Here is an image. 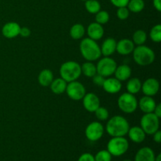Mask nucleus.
<instances>
[{
  "instance_id": "1",
  "label": "nucleus",
  "mask_w": 161,
  "mask_h": 161,
  "mask_svg": "<svg viewBox=\"0 0 161 161\" xmlns=\"http://www.w3.org/2000/svg\"><path fill=\"white\" fill-rule=\"evenodd\" d=\"M130 124L121 116H113L108 119L105 126V130L112 137H124L127 135Z\"/></svg>"
},
{
  "instance_id": "2",
  "label": "nucleus",
  "mask_w": 161,
  "mask_h": 161,
  "mask_svg": "<svg viewBox=\"0 0 161 161\" xmlns=\"http://www.w3.org/2000/svg\"><path fill=\"white\" fill-rule=\"evenodd\" d=\"M80 50L82 56L88 61H94L102 56L101 48L95 40L85 38L80 44Z\"/></svg>"
},
{
  "instance_id": "3",
  "label": "nucleus",
  "mask_w": 161,
  "mask_h": 161,
  "mask_svg": "<svg viewBox=\"0 0 161 161\" xmlns=\"http://www.w3.org/2000/svg\"><path fill=\"white\" fill-rule=\"evenodd\" d=\"M81 74V65L76 61H66L63 63L60 68L61 78L67 83L77 80Z\"/></svg>"
},
{
  "instance_id": "4",
  "label": "nucleus",
  "mask_w": 161,
  "mask_h": 161,
  "mask_svg": "<svg viewBox=\"0 0 161 161\" xmlns=\"http://www.w3.org/2000/svg\"><path fill=\"white\" fill-rule=\"evenodd\" d=\"M133 58L136 64L141 66H147L155 60V53L149 47L145 45L138 46L133 50Z\"/></svg>"
},
{
  "instance_id": "5",
  "label": "nucleus",
  "mask_w": 161,
  "mask_h": 161,
  "mask_svg": "<svg viewBox=\"0 0 161 161\" xmlns=\"http://www.w3.org/2000/svg\"><path fill=\"white\" fill-rule=\"evenodd\" d=\"M129 142L124 137H113L107 144V150L113 157H120L127 153Z\"/></svg>"
},
{
  "instance_id": "6",
  "label": "nucleus",
  "mask_w": 161,
  "mask_h": 161,
  "mask_svg": "<svg viewBox=\"0 0 161 161\" xmlns=\"http://www.w3.org/2000/svg\"><path fill=\"white\" fill-rule=\"evenodd\" d=\"M119 108L124 113L130 114L135 113L138 108V101L135 94L130 93H124L119 97L117 101Z\"/></svg>"
},
{
  "instance_id": "7",
  "label": "nucleus",
  "mask_w": 161,
  "mask_h": 161,
  "mask_svg": "<svg viewBox=\"0 0 161 161\" xmlns=\"http://www.w3.org/2000/svg\"><path fill=\"white\" fill-rule=\"evenodd\" d=\"M141 127L146 135H153L160 127V118L157 117L153 113H145L140 120Z\"/></svg>"
},
{
  "instance_id": "8",
  "label": "nucleus",
  "mask_w": 161,
  "mask_h": 161,
  "mask_svg": "<svg viewBox=\"0 0 161 161\" xmlns=\"http://www.w3.org/2000/svg\"><path fill=\"white\" fill-rule=\"evenodd\" d=\"M117 67V64L110 57H105L97 62L96 65L97 73L100 74L104 77H109L113 75Z\"/></svg>"
},
{
  "instance_id": "9",
  "label": "nucleus",
  "mask_w": 161,
  "mask_h": 161,
  "mask_svg": "<svg viewBox=\"0 0 161 161\" xmlns=\"http://www.w3.org/2000/svg\"><path fill=\"white\" fill-rule=\"evenodd\" d=\"M65 92L72 100L80 101L86 94V88L81 83L75 80L68 83Z\"/></svg>"
},
{
  "instance_id": "10",
  "label": "nucleus",
  "mask_w": 161,
  "mask_h": 161,
  "mask_svg": "<svg viewBox=\"0 0 161 161\" xmlns=\"http://www.w3.org/2000/svg\"><path fill=\"white\" fill-rule=\"evenodd\" d=\"M105 132L104 126L101 123L94 121L87 125L85 130L86 138L91 142H97L102 138Z\"/></svg>"
},
{
  "instance_id": "11",
  "label": "nucleus",
  "mask_w": 161,
  "mask_h": 161,
  "mask_svg": "<svg viewBox=\"0 0 161 161\" xmlns=\"http://www.w3.org/2000/svg\"><path fill=\"white\" fill-rule=\"evenodd\" d=\"M142 91L146 96L156 95L160 90V83L155 78H149L142 83Z\"/></svg>"
},
{
  "instance_id": "12",
  "label": "nucleus",
  "mask_w": 161,
  "mask_h": 161,
  "mask_svg": "<svg viewBox=\"0 0 161 161\" xmlns=\"http://www.w3.org/2000/svg\"><path fill=\"white\" fill-rule=\"evenodd\" d=\"M82 100L84 108L90 113H94V111L100 106V99L94 93L86 94Z\"/></svg>"
},
{
  "instance_id": "13",
  "label": "nucleus",
  "mask_w": 161,
  "mask_h": 161,
  "mask_svg": "<svg viewBox=\"0 0 161 161\" xmlns=\"http://www.w3.org/2000/svg\"><path fill=\"white\" fill-rule=\"evenodd\" d=\"M20 28L21 27L17 22H8L3 25L2 28V34L6 39H14L20 35Z\"/></svg>"
},
{
  "instance_id": "14",
  "label": "nucleus",
  "mask_w": 161,
  "mask_h": 161,
  "mask_svg": "<svg viewBox=\"0 0 161 161\" xmlns=\"http://www.w3.org/2000/svg\"><path fill=\"white\" fill-rule=\"evenodd\" d=\"M86 32H87L90 39L96 41L99 40L103 37L104 34H105V30H104L102 25H100L97 22H93L88 25Z\"/></svg>"
},
{
  "instance_id": "15",
  "label": "nucleus",
  "mask_w": 161,
  "mask_h": 161,
  "mask_svg": "<svg viewBox=\"0 0 161 161\" xmlns=\"http://www.w3.org/2000/svg\"><path fill=\"white\" fill-rule=\"evenodd\" d=\"M102 87L108 94H114L120 91L122 83L116 78H108L105 80Z\"/></svg>"
},
{
  "instance_id": "16",
  "label": "nucleus",
  "mask_w": 161,
  "mask_h": 161,
  "mask_svg": "<svg viewBox=\"0 0 161 161\" xmlns=\"http://www.w3.org/2000/svg\"><path fill=\"white\" fill-rule=\"evenodd\" d=\"M135 44L133 41L128 39H123L116 42V51L121 55H128L133 52Z\"/></svg>"
},
{
  "instance_id": "17",
  "label": "nucleus",
  "mask_w": 161,
  "mask_h": 161,
  "mask_svg": "<svg viewBox=\"0 0 161 161\" xmlns=\"http://www.w3.org/2000/svg\"><path fill=\"white\" fill-rule=\"evenodd\" d=\"M156 105H157V103L155 100L149 96L145 95L138 102V107H139L140 109L144 113H153Z\"/></svg>"
},
{
  "instance_id": "18",
  "label": "nucleus",
  "mask_w": 161,
  "mask_h": 161,
  "mask_svg": "<svg viewBox=\"0 0 161 161\" xmlns=\"http://www.w3.org/2000/svg\"><path fill=\"white\" fill-rule=\"evenodd\" d=\"M116 41L113 38H107L103 42H102L101 48V53L102 55L105 57H110L112 54L116 52Z\"/></svg>"
},
{
  "instance_id": "19",
  "label": "nucleus",
  "mask_w": 161,
  "mask_h": 161,
  "mask_svg": "<svg viewBox=\"0 0 161 161\" xmlns=\"http://www.w3.org/2000/svg\"><path fill=\"white\" fill-rule=\"evenodd\" d=\"M155 153L149 147H142L137 152L135 161H155Z\"/></svg>"
},
{
  "instance_id": "20",
  "label": "nucleus",
  "mask_w": 161,
  "mask_h": 161,
  "mask_svg": "<svg viewBox=\"0 0 161 161\" xmlns=\"http://www.w3.org/2000/svg\"><path fill=\"white\" fill-rule=\"evenodd\" d=\"M127 135L133 142L141 143L146 138V134L141 127H132L129 128Z\"/></svg>"
},
{
  "instance_id": "21",
  "label": "nucleus",
  "mask_w": 161,
  "mask_h": 161,
  "mask_svg": "<svg viewBox=\"0 0 161 161\" xmlns=\"http://www.w3.org/2000/svg\"><path fill=\"white\" fill-rule=\"evenodd\" d=\"M115 78L117 79L120 82L126 81L129 80L131 75V69L127 64H121L117 66L114 72Z\"/></svg>"
},
{
  "instance_id": "22",
  "label": "nucleus",
  "mask_w": 161,
  "mask_h": 161,
  "mask_svg": "<svg viewBox=\"0 0 161 161\" xmlns=\"http://www.w3.org/2000/svg\"><path fill=\"white\" fill-rule=\"evenodd\" d=\"M68 83L64 81L62 78L53 79L52 83H50V87L52 92L55 94H61L65 92Z\"/></svg>"
},
{
  "instance_id": "23",
  "label": "nucleus",
  "mask_w": 161,
  "mask_h": 161,
  "mask_svg": "<svg viewBox=\"0 0 161 161\" xmlns=\"http://www.w3.org/2000/svg\"><path fill=\"white\" fill-rule=\"evenodd\" d=\"M53 80V72L50 69H43L41 71L38 76V81L42 86H50V83Z\"/></svg>"
},
{
  "instance_id": "24",
  "label": "nucleus",
  "mask_w": 161,
  "mask_h": 161,
  "mask_svg": "<svg viewBox=\"0 0 161 161\" xmlns=\"http://www.w3.org/2000/svg\"><path fill=\"white\" fill-rule=\"evenodd\" d=\"M85 32H86V30L82 24H75L71 27L70 31H69L71 37L75 40L83 38Z\"/></svg>"
},
{
  "instance_id": "25",
  "label": "nucleus",
  "mask_w": 161,
  "mask_h": 161,
  "mask_svg": "<svg viewBox=\"0 0 161 161\" xmlns=\"http://www.w3.org/2000/svg\"><path fill=\"white\" fill-rule=\"evenodd\" d=\"M142 82L138 78H131L127 81V91L132 94H136L141 91Z\"/></svg>"
},
{
  "instance_id": "26",
  "label": "nucleus",
  "mask_w": 161,
  "mask_h": 161,
  "mask_svg": "<svg viewBox=\"0 0 161 161\" xmlns=\"http://www.w3.org/2000/svg\"><path fill=\"white\" fill-rule=\"evenodd\" d=\"M81 73L88 78H92L97 74L96 66L91 61H86L81 65Z\"/></svg>"
},
{
  "instance_id": "27",
  "label": "nucleus",
  "mask_w": 161,
  "mask_h": 161,
  "mask_svg": "<svg viewBox=\"0 0 161 161\" xmlns=\"http://www.w3.org/2000/svg\"><path fill=\"white\" fill-rule=\"evenodd\" d=\"M127 7L129 11L132 13H140L144 9V0H130Z\"/></svg>"
},
{
  "instance_id": "28",
  "label": "nucleus",
  "mask_w": 161,
  "mask_h": 161,
  "mask_svg": "<svg viewBox=\"0 0 161 161\" xmlns=\"http://www.w3.org/2000/svg\"><path fill=\"white\" fill-rule=\"evenodd\" d=\"M147 39V34L143 30H137L133 34V42L135 45L141 46L144 45Z\"/></svg>"
},
{
  "instance_id": "29",
  "label": "nucleus",
  "mask_w": 161,
  "mask_h": 161,
  "mask_svg": "<svg viewBox=\"0 0 161 161\" xmlns=\"http://www.w3.org/2000/svg\"><path fill=\"white\" fill-rule=\"evenodd\" d=\"M85 8L90 14H96L101 10V3L97 0H86L85 1Z\"/></svg>"
},
{
  "instance_id": "30",
  "label": "nucleus",
  "mask_w": 161,
  "mask_h": 161,
  "mask_svg": "<svg viewBox=\"0 0 161 161\" xmlns=\"http://www.w3.org/2000/svg\"><path fill=\"white\" fill-rule=\"evenodd\" d=\"M149 37L153 42H160L161 41V25H157L152 28L149 32Z\"/></svg>"
},
{
  "instance_id": "31",
  "label": "nucleus",
  "mask_w": 161,
  "mask_h": 161,
  "mask_svg": "<svg viewBox=\"0 0 161 161\" xmlns=\"http://www.w3.org/2000/svg\"><path fill=\"white\" fill-rule=\"evenodd\" d=\"M109 20V14L105 10H100L95 14V22L100 25H105Z\"/></svg>"
},
{
  "instance_id": "32",
  "label": "nucleus",
  "mask_w": 161,
  "mask_h": 161,
  "mask_svg": "<svg viewBox=\"0 0 161 161\" xmlns=\"http://www.w3.org/2000/svg\"><path fill=\"white\" fill-rule=\"evenodd\" d=\"M113 156L109 153L108 150H100L94 156V160L95 161H112Z\"/></svg>"
},
{
  "instance_id": "33",
  "label": "nucleus",
  "mask_w": 161,
  "mask_h": 161,
  "mask_svg": "<svg viewBox=\"0 0 161 161\" xmlns=\"http://www.w3.org/2000/svg\"><path fill=\"white\" fill-rule=\"evenodd\" d=\"M94 113H95V116L99 120L105 121L107 120L109 116V113H108V111L107 108H104V107L99 106L97 109L94 111Z\"/></svg>"
},
{
  "instance_id": "34",
  "label": "nucleus",
  "mask_w": 161,
  "mask_h": 161,
  "mask_svg": "<svg viewBox=\"0 0 161 161\" xmlns=\"http://www.w3.org/2000/svg\"><path fill=\"white\" fill-rule=\"evenodd\" d=\"M116 15H117L118 18H119V20H125L129 17L130 11H129L128 8H127V6H125V7H119L117 9Z\"/></svg>"
},
{
  "instance_id": "35",
  "label": "nucleus",
  "mask_w": 161,
  "mask_h": 161,
  "mask_svg": "<svg viewBox=\"0 0 161 161\" xmlns=\"http://www.w3.org/2000/svg\"><path fill=\"white\" fill-rule=\"evenodd\" d=\"M92 78H93V82H94V84L97 85V86H102V85H103L104 81H105V77L102 76V75H100V74L98 73L94 75Z\"/></svg>"
},
{
  "instance_id": "36",
  "label": "nucleus",
  "mask_w": 161,
  "mask_h": 161,
  "mask_svg": "<svg viewBox=\"0 0 161 161\" xmlns=\"http://www.w3.org/2000/svg\"><path fill=\"white\" fill-rule=\"evenodd\" d=\"M129 1L130 0H110L112 4L117 8L125 7V6H127Z\"/></svg>"
},
{
  "instance_id": "37",
  "label": "nucleus",
  "mask_w": 161,
  "mask_h": 161,
  "mask_svg": "<svg viewBox=\"0 0 161 161\" xmlns=\"http://www.w3.org/2000/svg\"><path fill=\"white\" fill-rule=\"evenodd\" d=\"M77 161H95L94 160V157L92 154L89 153H83L80 157H79Z\"/></svg>"
},
{
  "instance_id": "38",
  "label": "nucleus",
  "mask_w": 161,
  "mask_h": 161,
  "mask_svg": "<svg viewBox=\"0 0 161 161\" xmlns=\"http://www.w3.org/2000/svg\"><path fill=\"white\" fill-rule=\"evenodd\" d=\"M31 35V30L28 27H21L20 30V36L24 38H27Z\"/></svg>"
},
{
  "instance_id": "39",
  "label": "nucleus",
  "mask_w": 161,
  "mask_h": 161,
  "mask_svg": "<svg viewBox=\"0 0 161 161\" xmlns=\"http://www.w3.org/2000/svg\"><path fill=\"white\" fill-rule=\"evenodd\" d=\"M153 141L157 143H160L161 142V131L160 130H157L153 134Z\"/></svg>"
},
{
  "instance_id": "40",
  "label": "nucleus",
  "mask_w": 161,
  "mask_h": 161,
  "mask_svg": "<svg viewBox=\"0 0 161 161\" xmlns=\"http://www.w3.org/2000/svg\"><path fill=\"white\" fill-rule=\"evenodd\" d=\"M153 113L158 118L161 117V104H157V105H156L155 108H154Z\"/></svg>"
},
{
  "instance_id": "41",
  "label": "nucleus",
  "mask_w": 161,
  "mask_h": 161,
  "mask_svg": "<svg viewBox=\"0 0 161 161\" xmlns=\"http://www.w3.org/2000/svg\"><path fill=\"white\" fill-rule=\"evenodd\" d=\"M153 4L154 8L157 11L160 12L161 11V0H153Z\"/></svg>"
},
{
  "instance_id": "42",
  "label": "nucleus",
  "mask_w": 161,
  "mask_h": 161,
  "mask_svg": "<svg viewBox=\"0 0 161 161\" xmlns=\"http://www.w3.org/2000/svg\"><path fill=\"white\" fill-rule=\"evenodd\" d=\"M155 161H161V154H158L157 157H155Z\"/></svg>"
},
{
  "instance_id": "43",
  "label": "nucleus",
  "mask_w": 161,
  "mask_h": 161,
  "mask_svg": "<svg viewBox=\"0 0 161 161\" xmlns=\"http://www.w3.org/2000/svg\"><path fill=\"white\" fill-rule=\"evenodd\" d=\"M124 161H132V160H124Z\"/></svg>"
},
{
  "instance_id": "44",
  "label": "nucleus",
  "mask_w": 161,
  "mask_h": 161,
  "mask_svg": "<svg viewBox=\"0 0 161 161\" xmlns=\"http://www.w3.org/2000/svg\"><path fill=\"white\" fill-rule=\"evenodd\" d=\"M81 1H84L85 2V1H86V0H81Z\"/></svg>"
}]
</instances>
